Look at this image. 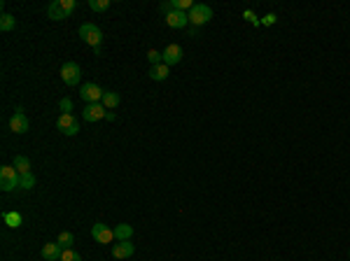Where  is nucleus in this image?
<instances>
[{
	"label": "nucleus",
	"instance_id": "f257e3e1",
	"mask_svg": "<svg viewBox=\"0 0 350 261\" xmlns=\"http://www.w3.org/2000/svg\"><path fill=\"white\" fill-rule=\"evenodd\" d=\"M75 7H77L75 0H52V5L47 7V14L52 21H61V19H68V14Z\"/></svg>",
	"mask_w": 350,
	"mask_h": 261
},
{
	"label": "nucleus",
	"instance_id": "f03ea898",
	"mask_svg": "<svg viewBox=\"0 0 350 261\" xmlns=\"http://www.w3.org/2000/svg\"><path fill=\"white\" fill-rule=\"evenodd\" d=\"M187 17H189V26L201 28V26H206L208 21L213 19V9L208 7V5H203V2H196V5L187 12Z\"/></svg>",
	"mask_w": 350,
	"mask_h": 261
},
{
	"label": "nucleus",
	"instance_id": "7ed1b4c3",
	"mask_svg": "<svg viewBox=\"0 0 350 261\" xmlns=\"http://www.w3.org/2000/svg\"><path fill=\"white\" fill-rule=\"evenodd\" d=\"M0 189L2 191L21 189L19 187V173L14 166H0Z\"/></svg>",
	"mask_w": 350,
	"mask_h": 261
},
{
	"label": "nucleus",
	"instance_id": "20e7f679",
	"mask_svg": "<svg viewBox=\"0 0 350 261\" xmlns=\"http://www.w3.org/2000/svg\"><path fill=\"white\" fill-rule=\"evenodd\" d=\"M80 37L87 42L89 47H100V40H103V30H100L96 24H82L80 26Z\"/></svg>",
	"mask_w": 350,
	"mask_h": 261
},
{
	"label": "nucleus",
	"instance_id": "39448f33",
	"mask_svg": "<svg viewBox=\"0 0 350 261\" xmlns=\"http://www.w3.org/2000/svg\"><path fill=\"white\" fill-rule=\"evenodd\" d=\"M61 80L63 84H68V87H75V84H80L82 80V68L75 61H65L61 65Z\"/></svg>",
	"mask_w": 350,
	"mask_h": 261
},
{
	"label": "nucleus",
	"instance_id": "423d86ee",
	"mask_svg": "<svg viewBox=\"0 0 350 261\" xmlns=\"http://www.w3.org/2000/svg\"><path fill=\"white\" fill-rule=\"evenodd\" d=\"M80 96H82V100L89 105V103H100L103 96H105V91L100 89L96 82H89V84H84V87L80 89Z\"/></svg>",
	"mask_w": 350,
	"mask_h": 261
},
{
	"label": "nucleus",
	"instance_id": "0eeeda50",
	"mask_svg": "<svg viewBox=\"0 0 350 261\" xmlns=\"http://www.w3.org/2000/svg\"><path fill=\"white\" fill-rule=\"evenodd\" d=\"M56 128L61 131L63 135H77L80 133V124H77V119L72 117V115H63L56 119Z\"/></svg>",
	"mask_w": 350,
	"mask_h": 261
},
{
	"label": "nucleus",
	"instance_id": "6e6552de",
	"mask_svg": "<svg viewBox=\"0 0 350 261\" xmlns=\"http://www.w3.org/2000/svg\"><path fill=\"white\" fill-rule=\"evenodd\" d=\"M105 115H108V110H105V105L103 103H89L87 108H84V121H89V124H94V121H100V119H105Z\"/></svg>",
	"mask_w": 350,
	"mask_h": 261
},
{
	"label": "nucleus",
	"instance_id": "1a4fd4ad",
	"mask_svg": "<svg viewBox=\"0 0 350 261\" xmlns=\"http://www.w3.org/2000/svg\"><path fill=\"white\" fill-rule=\"evenodd\" d=\"M91 238L96 240V243H103V245H108V243H112L115 240V231L112 229H108L105 224H94L91 226Z\"/></svg>",
	"mask_w": 350,
	"mask_h": 261
},
{
	"label": "nucleus",
	"instance_id": "9d476101",
	"mask_svg": "<svg viewBox=\"0 0 350 261\" xmlns=\"http://www.w3.org/2000/svg\"><path fill=\"white\" fill-rule=\"evenodd\" d=\"M28 126H31V121H28V117L24 115V110L17 108L14 115H12V119H9V128H12L14 133H26Z\"/></svg>",
	"mask_w": 350,
	"mask_h": 261
},
{
	"label": "nucleus",
	"instance_id": "9b49d317",
	"mask_svg": "<svg viewBox=\"0 0 350 261\" xmlns=\"http://www.w3.org/2000/svg\"><path fill=\"white\" fill-rule=\"evenodd\" d=\"M161 54H163V63L171 68V65H178L180 61H182L185 52H182V47H180V45H175V42H173V45H168L166 49H163Z\"/></svg>",
	"mask_w": 350,
	"mask_h": 261
},
{
	"label": "nucleus",
	"instance_id": "f8f14e48",
	"mask_svg": "<svg viewBox=\"0 0 350 261\" xmlns=\"http://www.w3.org/2000/svg\"><path fill=\"white\" fill-rule=\"evenodd\" d=\"M166 26L171 28H187L189 26V17L187 12H178V9H173L171 14H166Z\"/></svg>",
	"mask_w": 350,
	"mask_h": 261
},
{
	"label": "nucleus",
	"instance_id": "ddd939ff",
	"mask_svg": "<svg viewBox=\"0 0 350 261\" xmlns=\"http://www.w3.org/2000/svg\"><path fill=\"white\" fill-rule=\"evenodd\" d=\"M135 247L133 243H128V240H119V243H115V247H112V257L115 259H128V257H133Z\"/></svg>",
	"mask_w": 350,
	"mask_h": 261
},
{
	"label": "nucleus",
	"instance_id": "4468645a",
	"mask_svg": "<svg viewBox=\"0 0 350 261\" xmlns=\"http://www.w3.org/2000/svg\"><path fill=\"white\" fill-rule=\"evenodd\" d=\"M61 254H63V247L59 243H47L45 247H42V259H45V261L61 259Z\"/></svg>",
	"mask_w": 350,
	"mask_h": 261
},
{
	"label": "nucleus",
	"instance_id": "2eb2a0df",
	"mask_svg": "<svg viewBox=\"0 0 350 261\" xmlns=\"http://www.w3.org/2000/svg\"><path fill=\"white\" fill-rule=\"evenodd\" d=\"M112 231H115V240H131V235H133V226L131 224H117Z\"/></svg>",
	"mask_w": 350,
	"mask_h": 261
},
{
	"label": "nucleus",
	"instance_id": "dca6fc26",
	"mask_svg": "<svg viewBox=\"0 0 350 261\" xmlns=\"http://www.w3.org/2000/svg\"><path fill=\"white\" fill-rule=\"evenodd\" d=\"M168 72H171V68L166 63L161 65H154V68H150V77H152L154 82H163L166 77H168Z\"/></svg>",
	"mask_w": 350,
	"mask_h": 261
},
{
	"label": "nucleus",
	"instance_id": "f3484780",
	"mask_svg": "<svg viewBox=\"0 0 350 261\" xmlns=\"http://www.w3.org/2000/svg\"><path fill=\"white\" fill-rule=\"evenodd\" d=\"M100 103L105 105V110H112V108H117V105L122 103V98H119V93H117V91H105V96H103Z\"/></svg>",
	"mask_w": 350,
	"mask_h": 261
},
{
	"label": "nucleus",
	"instance_id": "a211bd4d",
	"mask_svg": "<svg viewBox=\"0 0 350 261\" xmlns=\"http://www.w3.org/2000/svg\"><path fill=\"white\" fill-rule=\"evenodd\" d=\"M14 168H17L19 175H26V173H31V161H28V156H24V154L14 156Z\"/></svg>",
	"mask_w": 350,
	"mask_h": 261
},
{
	"label": "nucleus",
	"instance_id": "6ab92c4d",
	"mask_svg": "<svg viewBox=\"0 0 350 261\" xmlns=\"http://www.w3.org/2000/svg\"><path fill=\"white\" fill-rule=\"evenodd\" d=\"M2 222L9 226V229H19V226L24 224V219L19 212H2Z\"/></svg>",
	"mask_w": 350,
	"mask_h": 261
},
{
	"label": "nucleus",
	"instance_id": "aec40b11",
	"mask_svg": "<svg viewBox=\"0 0 350 261\" xmlns=\"http://www.w3.org/2000/svg\"><path fill=\"white\" fill-rule=\"evenodd\" d=\"M56 243L61 245L63 250H70L72 243H75V235L70 233V231H63V233H59V238H56Z\"/></svg>",
	"mask_w": 350,
	"mask_h": 261
},
{
	"label": "nucleus",
	"instance_id": "412c9836",
	"mask_svg": "<svg viewBox=\"0 0 350 261\" xmlns=\"http://www.w3.org/2000/svg\"><path fill=\"white\" fill-rule=\"evenodd\" d=\"M14 26H17V19L12 17V14H2V17H0V30H2V33L14 30Z\"/></svg>",
	"mask_w": 350,
	"mask_h": 261
},
{
	"label": "nucleus",
	"instance_id": "4be33fe9",
	"mask_svg": "<svg viewBox=\"0 0 350 261\" xmlns=\"http://www.w3.org/2000/svg\"><path fill=\"white\" fill-rule=\"evenodd\" d=\"M19 187H21V189H33V187H35V175H33V173L19 175Z\"/></svg>",
	"mask_w": 350,
	"mask_h": 261
},
{
	"label": "nucleus",
	"instance_id": "5701e85b",
	"mask_svg": "<svg viewBox=\"0 0 350 261\" xmlns=\"http://www.w3.org/2000/svg\"><path fill=\"white\" fill-rule=\"evenodd\" d=\"M171 5H173V9H178V12H189L196 2H194V0H173Z\"/></svg>",
	"mask_w": 350,
	"mask_h": 261
},
{
	"label": "nucleus",
	"instance_id": "b1692460",
	"mask_svg": "<svg viewBox=\"0 0 350 261\" xmlns=\"http://www.w3.org/2000/svg\"><path fill=\"white\" fill-rule=\"evenodd\" d=\"M147 61L152 63V68L154 65H161L163 63V54L161 52H157V49H150V52H147Z\"/></svg>",
	"mask_w": 350,
	"mask_h": 261
},
{
	"label": "nucleus",
	"instance_id": "393cba45",
	"mask_svg": "<svg viewBox=\"0 0 350 261\" xmlns=\"http://www.w3.org/2000/svg\"><path fill=\"white\" fill-rule=\"evenodd\" d=\"M110 5H112L110 0H89V7L94 9V12H105Z\"/></svg>",
	"mask_w": 350,
	"mask_h": 261
},
{
	"label": "nucleus",
	"instance_id": "a878e982",
	"mask_svg": "<svg viewBox=\"0 0 350 261\" xmlns=\"http://www.w3.org/2000/svg\"><path fill=\"white\" fill-rule=\"evenodd\" d=\"M61 261H82V257L77 252H72V250H63Z\"/></svg>",
	"mask_w": 350,
	"mask_h": 261
},
{
	"label": "nucleus",
	"instance_id": "bb28decb",
	"mask_svg": "<svg viewBox=\"0 0 350 261\" xmlns=\"http://www.w3.org/2000/svg\"><path fill=\"white\" fill-rule=\"evenodd\" d=\"M61 110H63V115H72V100L70 98H63L61 100Z\"/></svg>",
	"mask_w": 350,
	"mask_h": 261
},
{
	"label": "nucleus",
	"instance_id": "cd10ccee",
	"mask_svg": "<svg viewBox=\"0 0 350 261\" xmlns=\"http://www.w3.org/2000/svg\"><path fill=\"white\" fill-rule=\"evenodd\" d=\"M276 21H278V17H276V14H266V17L261 19V24H264V26H273Z\"/></svg>",
	"mask_w": 350,
	"mask_h": 261
},
{
	"label": "nucleus",
	"instance_id": "c85d7f7f",
	"mask_svg": "<svg viewBox=\"0 0 350 261\" xmlns=\"http://www.w3.org/2000/svg\"><path fill=\"white\" fill-rule=\"evenodd\" d=\"M243 17H245V19H250L252 24H259V19H255V14H252L250 9H245V12H243Z\"/></svg>",
	"mask_w": 350,
	"mask_h": 261
}]
</instances>
